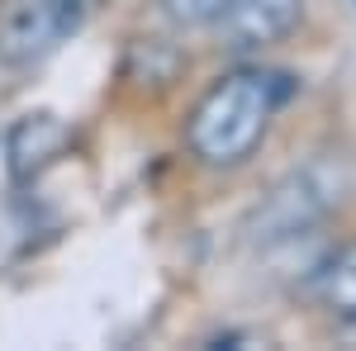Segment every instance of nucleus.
<instances>
[{"instance_id": "3", "label": "nucleus", "mask_w": 356, "mask_h": 351, "mask_svg": "<svg viewBox=\"0 0 356 351\" xmlns=\"http://www.w3.org/2000/svg\"><path fill=\"white\" fill-rule=\"evenodd\" d=\"M100 0H5L0 10V57L10 67H33L72 43Z\"/></svg>"}, {"instance_id": "5", "label": "nucleus", "mask_w": 356, "mask_h": 351, "mask_svg": "<svg viewBox=\"0 0 356 351\" xmlns=\"http://www.w3.org/2000/svg\"><path fill=\"white\" fill-rule=\"evenodd\" d=\"M72 147V124L57 109H24L5 129V171L15 186H33L43 171H53Z\"/></svg>"}, {"instance_id": "6", "label": "nucleus", "mask_w": 356, "mask_h": 351, "mask_svg": "<svg viewBox=\"0 0 356 351\" xmlns=\"http://www.w3.org/2000/svg\"><path fill=\"white\" fill-rule=\"evenodd\" d=\"M314 295L337 323H356V243L337 247L328 261L314 266Z\"/></svg>"}, {"instance_id": "4", "label": "nucleus", "mask_w": 356, "mask_h": 351, "mask_svg": "<svg viewBox=\"0 0 356 351\" xmlns=\"http://www.w3.org/2000/svg\"><path fill=\"white\" fill-rule=\"evenodd\" d=\"M304 19V0H228L214 24V43L228 57H257L285 43Z\"/></svg>"}, {"instance_id": "1", "label": "nucleus", "mask_w": 356, "mask_h": 351, "mask_svg": "<svg viewBox=\"0 0 356 351\" xmlns=\"http://www.w3.org/2000/svg\"><path fill=\"white\" fill-rule=\"evenodd\" d=\"M295 95L290 72L271 67H233L209 85L186 114V147L209 171H238L257 157L271 133V119Z\"/></svg>"}, {"instance_id": "7", "label": "nucleus", "mask_w": 356, "mask_h": 351, "mask_svg": "<svg viewBox=\"0 0 356 351\" xmlns=\"http://www.w3.org/2000/svg\"><path fill=\"white\" fill-rule=\"evenodd\" d=\"M228 0H162V15L171 24H209Z\"/></svg>"}, {"instance_id": "2", "label": "nucleus", "mask_w": 356, "mask_h": 351, "mask_svg": "<svg viewBox=\"0 0 356 351\" xmlns=\"http://www.w3.org/2000/svg\"><path fill=\"white\" fill-rule=\"evenodd\" d=\"M342 190H347V176H342L328 157L285 171V176L252 204V214L243 218V243L271 252V247L290 243V238H309V233L342 204Z\"/></svg>"}]
</instances>
